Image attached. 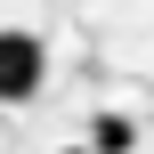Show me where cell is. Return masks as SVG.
Masks as SVG:
<instances>
[{"label": "cell", "instance_id": "obj_1", "mask_svg": "<svg viewBox=\"0 0 154 154\" xmlns=\"http://www.w3.org/2000/svg\"><path fill=\"white\" fill-rule=\"evenodd\" d=\"M41 81H49V49H41V32L8 24V32H0V106H24Z\"/></svg>", "mask_w": 154, "mask_h": 154}, {"label": "cell", "instance_id": "obj_2", "mask_svg": "<svg viewBox=\"0 0 154 154\" xmlns=\"http://www.w3.org/2000/svg\"><path fill=\"white\" fill-rule=\"evenodd\" d=\"M138 146V122H130V114H97V122H89V154H130Z\"/></svg>", "mask_w": 154, "mask_h": 154}, {"label": "cell", "instance_id": "obj_3", "mask_svg": "<svg viewBox=\"0 0 154 154\" xmlns=\"http://www.w3.org/2000/svg\"><path fill=\"white\" fill-rule=\"evenodd\" d=\"M65 154H89V146H65Z\"/></svg>", "mask_w": 154, "mask_h": 154}]
</instances>
